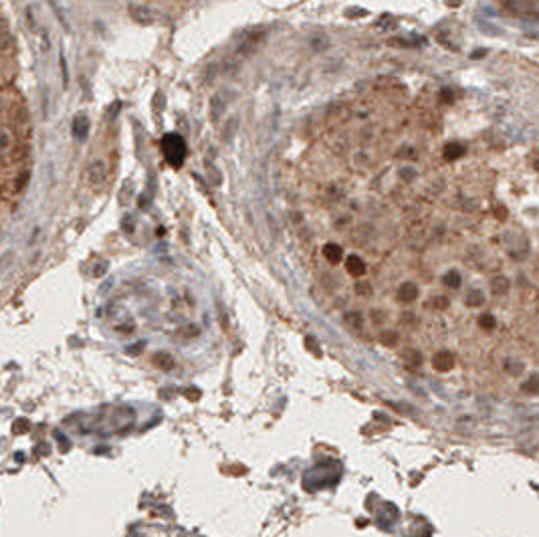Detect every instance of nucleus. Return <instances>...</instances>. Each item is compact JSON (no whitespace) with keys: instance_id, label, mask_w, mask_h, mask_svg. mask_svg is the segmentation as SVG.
Returning <instances> with one entry per match:
<instances>
[{"instance_id":"obj_23","label":"nucleus","mask_w":539,"mask_h":537,"mask_svg":"<svg viewBox=\"0 0 539 537\" xmlns=\"http://www.w3.org/2000/svg\"><path fill=\"white\" fill-rule=\"evenodd\" d=\"M452 99H454V95H452L450 89H444V91L440 93V101H444V103H452Z\"/></svg>"},{"instance_id":"obj_15","label":"nucleus","mask_w":539,"mask_h":537,"mask_svg":"<svg viewBox=\"0 0 539 537\" xmlns=\"http://www.w3.org/2000/svg\"><path fill=\"white\" fill-rule=\"evenodd\" d=\"M344 321H346V325H350L352 329H361V325H363V319H361V313H358V311H352V313H346V317H344Z\"/></svg>"},{"instance_id":"obj_25","label":"nucleus","mask_w":539,"mask_h":537,"mask_svg":"<svg viewBox=\"0 0 539 537\" xmlns=\"http://www.w3.org/2000/svg\"><path fill=\"white\" fill-rule=\"evenodd\" d=\"M61 71H63V83L67 85L69 77H67V63H65V59H63V55H61Z\"/></svg>"},{"instance_id":"obj_17","label":"nucleus","mask_w":539,"mask_h":537,"mask_svg":"<svg viewBox=\"0 0 539 537\" xmlns=\"http://www.w3.org/2000/svg\"><path fill=\"white\" fill-rule=\"evenodd\" d=\"M521 390L525 394H539V376H531L529 380H525L521 384Z\"/></svg>"},{"instance_id":"obj_9","label":"nucleus","mask_w":539,"mask_h":537,"mask_svg":"<svg viewBox=\"0 0 539 537\" xmlns=\"http://www.w3.org/2000/svg\"><path fill=\"white\" fill-rule=\"evenodd\" d=\"M442 283L448 287V289H459L463 285V279H461V273L457 269H450L442 275Z\"/></svg>"},{"instance_id":"obj_14","label":"nucleus","mask_w":539,"mask_h":537,"mask_svg":"<svg viewBox=\"0 0 539 537\" xmlns=\"http://www.w3.org/2000/svg\"><path fill=\"white\" fill-rule=\"evenodd\" d=\"M479 327L485 329V332H493V329L497 327V319H495L491 313H483V315L479 317Z\"/></svg>"},{"instance_id":"obj_21","label":"nucleus","mask_w":539,"mask_h":537,"mask_svg":"<svg viewBox=\"0 0 539 537\" xmlns=\"http://www.w3.org/2000/svg\"><path fill=\"white\" fill-rule=\"evenodd\" d=\"M505 369H507L509 374L517 376V374H519V371L523 369V365H521V363H513V361H507V363H505Z\"/></svg>"},{"instance_id":"obj_27","label":"nucleus","mask_w":539,"mask_h":537,"mask_svg":"<svg viewBox=\"0 0 539 537\" xmlns=\"http://www.w3.org/2000/svg\"><path fill=\"white\" fill-rule=\"evenodd\" d=\"M535 170H539V162H537V164H535Z\"/></svg>"},{"instance_id":"obj_4","label":"nucleus","mask_w":539,"mask_h":537,"mask_svg":"<svg viewBox=\"0 0 539 537\" xmlns=\"http://www.w3.org/2000/svg\"><path fill=\"white\" fill-rule=\"evenodd\" d=\"M465 152H467V148H465L463 144H459V142H450V144L444 146L442 156H444V160H448V162H457L459 158L465 156Z\"/></svg>"},{"instance_id":"obj_8","label":"nucleus","mask_w":539,"mask_h":537,"mask_svg":"<svg viewBox=\"0 0 539 537\" xmlns=\"http://www.w3.org/2000/svg\"><path fill=\"white\" fill-rule=\"evenodd\" d=\"M73 132H75L77 138L85 140L87 134H89V119H87L85 115H77L75 121H73Z\"/></svg>"},{"instance_id":"obj_6","label":"nucleus","mask_w":539,"mask_h":537,"mask_svg":"<svg viewBox=\"0 0 539 537\" xmlns=\"http://www.w3.org/2000/svg\"><path fill=\"white\" fill-rule=\"evenodd\" d=\"M323 257H325L331 265H338V263L344 259V249H342L340 244H336V242H327V244L323 246Z\"/></svg>"},{"instance_id":"obj_22","label":"nucleus","mask_w":539,"mask_h":537,"mask_svg":"<svg viewBox=\"0 0 539 537\" xmlns=\"http://www.w3.org/2000/svg\"><path fill=\"white\" fill-rule=\"evenodd\" d=\"M432 305H434L436 309H446V307H448V299H446V297H434V299H432Z\"/></svg>"},{"instance_id":"obj_2","label":"nucleus","mask_w":539,"mask_h":537,"mask_svg":"<svg viewBox=\"0 0 539 537\" xmlns=\"http://www.w3.org/2000/svg\"><path fill=\"white\" fill-rule=\"evenodd\" d=\"M432 365L436 371H450L454 367V356L450 352H438L432 358Z\"/></svg>"},{"instance_id":"obj_12","label":"nucleus","mask_w":539,"mask_h":537,"mask_svg":"<svg viewBox=\"0 0 539 537\" xmlns=\"http://www.w3.org/2000/svg\"><path fill=\"white\" fill-rule=\"evenodd\" d=\"M465 303H467V307H471V309H475V307H481V305L485 303V295H483L481 291H469V295H467Z\"/></svg>"},{"instance_id":"obj_26","label":"nucleus","mask_w":539,"mask_h":537,"mask_svg":"<svg viewBox=\"0 0 539 537\" xmlns=\"http://www.w3.org/2000/svg\"><path fill=\"white\" fill-rule=\"evenodd\" d=\"M8 144H10V140H8V136H6V134H4L2 130H0V150H4V148H6Z\"/></svg>"},{"instance_id":"obj_7","label":"nucleus","mask_w":539,"mask_h":537,"mask_svg":"<svg viewBox=\"0 0 539 537\" xmlns=\"http://www.w3.org/2000/svg\"><path fill=\"white\" fill-rule=\"evenodd\" d=\"M509 279L507 277H495V279H491V293L493 295H497V297H503V295H507L509 293Z\"/></svg>"},{"instance_id":"obj_5","label":"nucleus","mask_w":539,"mask_h":537,"mask_svg":"<svg viewBox=\"0 0 539 537\" xmlns=\"http://www.w3.org/2000/svg\"><path fill=\"white\" fill-rule=\"evenodd\" d=\"M346 269H348V273L352 277H361L365 273V263H363V259L358 257V255H350L346 259Z\"/></svg>"},{"instance_id":"obj_1","label":"nucleus","mask_w":539,"mask_h":537,"mask_svg":"<svg viewBox=\"0 0 539 537\" xmlns=\"http://www.w3.org/2000/svg\"><path fill=\"white\" fill-rule=\"evenodd\" d=\"M162 152L166 156V160L172 166H182L184 158H186V142L180 138L178 134H168L162 140Z\"/></svg>"},{"instance_id":"obj_24","label":"nucleus","mask_w":539,"mask_h":537,"mask_svg":"<svg viewBox=\"0 0 539 537\" xmlns=\"http://www.w3.org/2000/svg\"><path fill=\"white\" fill-rule=\"evenodd\" d=\"M495 214H497L499 220H505V218H507V208H505V206H497V208H495Z\"/></svg>"},{"instance_id":"obj_3","label":"nucleus","mask_w":539,"mask_h":537,"mask_svg":"<svg viewBox=\"0 0 539 537\" xmlns=\"http://www.w3.org/2000/svg\"><path fill=\"white\" fill-rule=\"evenodd\" d=\"M398 299L402 301V303H412V301H416L418 299V287L414 285V283H402L400 287H398Z\"/></svg>"},{"instance_id":"obj_10","label":"nucleus","mask_w":539,"mask_h":537,"mask_svg":"<svg viewBox=\"0 0 539 537\" xmlns=\"http://www.w3.org/2000/svg\"><path fill=\"white\" fill-rule=\"evenodd\" d=\"M130 12H132V16H134L138 22H146V24H150V22L154 20V18L150 16L152 10H148V8H144V6H132Z\"/></svg>"},{"instance_id":"obj_16","label":"nucleus","mask_w":539,"mask_h":537,"mask_svg":"<svg viewBox=\"0 0 539 537\" xmlns=\"http://www.w3.org/2000/svg\"><path fill=\"white\" fill-rule=\"evenodd\" d=\"M49 2V6L53 8V12H55V16H57V20L71 32V26H69V22H67V18H65V14H63V10H61V6H59V2L57 0H47Z\"/></svg>"},{"instance_id":"obj_18","label":"nucleus","mask_w":539,"mask_h":537,"mask_svg":"<svg viewBox=\"0 0 539 537\" xmlns=\"http://www.w3.org/2000/svg\"><path fill=\"white\" fill-rule=\"evenodd\" d=\"M406 365L410 367V369H416V367H420V363H422V356H420V352H416V350H410L408 354H406Z\"/></svg>"},{"instance_id":"obj_19","label":"nucleus","mask_w":539,"mask_h":537,"mask_svg":"<svg viewBox=\"0 0 539 537\" xmlns=\"http://www.w3.org/2000/svg\"><path fill=\"white\" fill-rule=\"evenodd\" d=\"M222 97H224V95H222V93H218V95H214V99H212V103H210V105H212V115H214V117H218V115H220V111L224 109Z\"/></svg>"},{"instance_id":"obj_11","label":"nucleus","mask_w":539,"mask_h":537,"mask_svg":"<svg viewBox=\"0 0 539 537\" xmlns=\"http://www.w3.org/2000/svg\"><path fill=\"white\" fill-rule=\"evenodd\" d=\"M380 342H382V346H386V348H394V346L400 342V336H398L396 332H392V329H384V332L380 334Z\"/></svg>"},{"instance_id":"obj_20","label":"nucleus","mask_w":539,"mask_h":537,"mask_svg":"<svg viewBox=\"0 0 539 537\" xmlns=\"http://www.w3.org/2000/svg\"><path fill=\"white\" fill-rule=\"evenodd\" d=\"M356 293L361 297H371V285L367 281H358L356 283Z\"/></svg>"},{"instance_id":"obj_13","label":"nucleus","mask_w":539,"mask_h":537,"mask_svg":"<svg viewBox=\"0 0 539 537\" xmlns=\"http://www.w3.org/2000/svg\"><path fill=\"white\" fill-rule=\"evenodd\" d=\"M12 43H14V38H12L10 30H8L6 24L0 20V49H10Z\"/></svg>"}]
</instances>
